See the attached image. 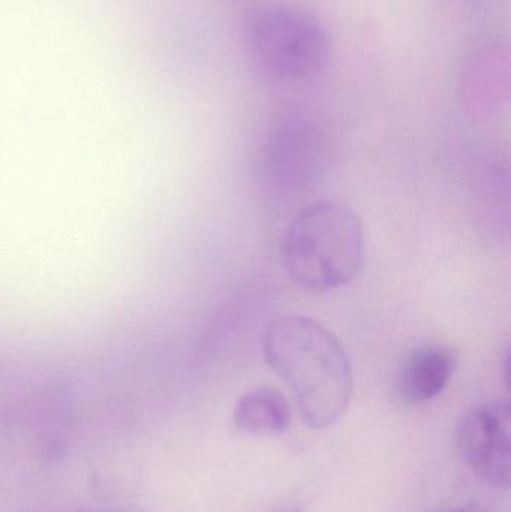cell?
Returning a JSON list of instances; mask_svg holds the SVG:
<instances>
[{
    "label": "cell",
    "mask_w": 511,
    "mask_h": 512,
    "mask_svg": "<svg viewBox=\"0 0 511 512\" xmlns=\"http://www.w3.org/2000/svg\"><path fill=\"white\" fill-rule=\"evenodd\" d=\"M456 355L449 346L425 343L410 352L396 376V394L407 405L440 396L452 381Z\"/></svg>",
    "instance_id": "5"
},
{
    "label": "cell",
    "mask_w": 511,
    "mask_h": 512,
    "mask_svg": "<svg viewBox=\"0 0 511 512\" xmlns=\"http://www.w3.org/2000/svg\"><path fill=\"white\" fill-rule=\"evenodd\" d=\"M456 445L465 465L489 486L509 489L511 411L506 400L471 406L458 423Z\"/></svg>",
    "instance_id": "4"
},
{
    "label": "cell",
    "mask_w": 511,
    "mask_h": 512,
    "mask_svg": "<svg viewBox=\"0 0 511 512\" xmlns=\"http://www.w3.org/2000/svg\"><path fill=\"white\" fill-rule=\"evenodd\" d=\"M441 512H489L486 508H483L482 505L477 504H468L464 505V507H456L452 508V510L441 511Z\"/></svg>",
    "instance_id": "7"
},
{
    "label": "cell",
    "mask_w": 511,
    "mask_h": 512,
    "mask_svg": "<svg viewBox=\"0 0 511 512\" xmlns=\"http://www.w3.org/2000/svg\"><path fill=\"white\" fill-rule=\"evenodd\" d=\"M263 349L311 429H327L341 420L353 396V369L329 328L306 316H285L267 327Z\"/></svg>",
    "instance_id": "1"
},
{
    "label": "cell",
    "mask_w": 511,
    "mask_h": 512,
    "mask_svg": "<svg viewBox=\"0 0 511 512\" xmlns=\"http://www.w3.org/2000/svg\"><path fill=\"white\" fill-rule=\"evenodd\" d=\"M282 259L291 279L306 291L344 288L365 265L362 219L342 201L311 204L288 225L282 240Z\"/></svg>",
    "instance_id": "2"
},
{
    "label": "cell",
    "mask_w": 511,
    "mask_h": 512,
    "mask_svg": "<svg viewBox=\"0 0 511 512\" xmlns=\"http://www.w3.org/2000/svg\"><path fill=\"white\" fill-rule=\"evenodd\" d=\"M245 39L264 74L281 83H309L329 65V33L317 18L294 6H266L249 15Z\"/></svg>",
    "instance_id": "3"
},
{
    "label": "cell",
    "mask_w": 511,
    "mask_h": 512,
    "mask_svg": "<svg viewBox=\"0 0 511 512\" xmlns=\"http://www.w3.org/2000/svg\"><path fill=\"white\" fill-rule=\"evenodd\" d=\"M290 512H300V511H290Z\"/></svg>",
    "instance_id": "8"
},
{
    "label": "cell",
    "mask_w": 511,
    "mask_h": 512,
    "mask_svg": "<svg viewBox=\"0 0 511 512\" xmlns=\"http://www.w3.org/2000/svg\"><path fill=\"white\" fill-rule=\"evenodd\" d=\"M237 429L251 435H282L290 429L291 408L279 391L258 387L240 397L234 408Z\"/></svg>",
    "instance_id": "6"
}]
</instances>
